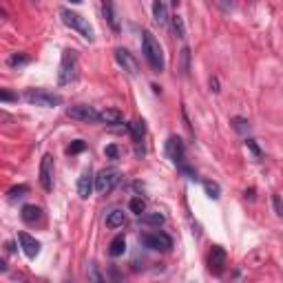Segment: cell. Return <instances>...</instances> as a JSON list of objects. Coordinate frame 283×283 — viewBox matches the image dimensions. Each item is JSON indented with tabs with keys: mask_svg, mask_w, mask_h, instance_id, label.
<instances>
[{
	"mask_svg": "<svg viewBox=\"0 0 283 283\" xmlns=\"http://www.w3.org/2000/svg\"><path fill=\"white\" fill-rule=\"evenodd\" d=\"M142 53H144L146 62L150 65V69L157 71V73L164 71V65H166V62H164V51L150 31H144V34H142Z\"/></svg>",
	"mask_w": 283,
	"mask_h": 283,
	"instance_id": "obj_1",
	"label": "cell"
},
{
	"mask_svg": "<svg viewBox=\"0 0 283 283\" xmlns=\"http://www.w3.org/2000/svg\"><path fill=\"white\" fill-rule=\"evenodd\" d=\"M22 100L29 102L31 106H42V108H53V106H60L62 98L51 91H44V89H27L22 93Z\"/></svg>",
	"mask_w": 283,
	"mask_h": 283,
	"instance_id": "obj_2",
	"label": "cell"
},
{
	"mask_svg": "<svg viewBox=\"0 0 283 283\" xmlns=\"http://www.w3.org/2000/svg\"><path fill=\"white\" fill-rule=\"evenodd\" d=\"M60 16H62V22H65L67 27H71L73 31H77V34H80L82 38H86L89 42H93V38H95L93 27L89 25V20H86L84 16H80V13L71 11V9H62Z\"/></svg>",
	"mask_w": 283,
	"mask_h": 283,
	"instance_id": "obj_3",
	"label": "cell"
},
{
	"mask_svg": "<svg viewBox=\"0 0 283 283\" xmlns=\"http://www.w3.org/2000/svg\"><path fill=\"white\" fill-rule=\"evenodd\" d=\"M77 77V58H75V51L67 49L62 53V60H60V73H58V84H71L73 80Z\"/></svg>",
	"mask_w": 283,
	"mask_h": 283,
	"instance_id": "obj_4",
	"label": "cell"
},
{
	"mask_svg": "<svg viewBox=\"0 0 283 283\" xmlns=\"http://www.w3.org/2000/svg\"><path fill=\"white\" fill-rule=\"evenodd\" d=\"M140 241L148 250H162V252H168V250L173 248V239L166 235V232H144V235L140 237Z\"/></svg>",
	"mask_w": 283,
	"mask_h": 283,
	"instance_id": "obj_5",
	"label": "cell"
},
{
	"mask_svg": "<svg viewBox=\"0 0 283 283\" xmlns=\"http://www.w3.org/2000/svg\"><path fill=\"white\" fill-rule=\"evenodd\" d=\"M117 181H120V171H115V168H104V171H100L98 175H95V190L106 195L115 188Z\"/></svg>",
	"mask_w": 283,
	"mask_h": 283,
	"instance_id": "obj_6",
	"label": "cell"
},
{
	"mask_svg": "<svg viewBox=\"0 0 283 283\" xmlns=\"http://www.w3.org/2000/svg\"><path fill=\"white\" fill-rule=\"evenodd\" d=\"M67 115H69L71 120L86 122V124L100 122V111H95L93 106H86V104H75V106H69V108H67Z\"/></svg>",
	"mask_w": 283,
	"mask_h": 283,
	"instance_id": "obj_7",
	"label": "cell"
},
{
	"mask_svg": "<svg viewBox=\"0 0 283 283\" xmlns=\"http://www.w3.org/2000/svg\"><path fill=\"white\" fill-rule=\"evenodd\" d=\"M166 155L168 159H171L173 164H177V166H181L186 159V146H184V140L177 138V135H171L166 142Z\"/></svg>",
	"mask_w": 283,
	"mask_h": 283,
	"instance_id": "obj_8",
	"label": "cell"
},
{
	"mask_svg": "<svg viewBox=\"0 0 283 283\" xmlns=\"http://www.w3.org/2000/svg\"><path fill=\"white\" fill-rule=\"evenodd\" d=\"M223 268H226V250L221 246H212L208 252V270L212 275H221Z\"/></svg>",
	"mask_w": 283,
	"mask_h": 283,
	"instance_id": "obj_9",
	"label": "cell"
},
{
	"mask_svg": "<svg viewBox=\"0 0 283 283\" xmlns=\"http://www.w3.org/2000/svg\"><path fill=\"white\" fill-rule=\"evenodd\" d=\"M40 186L42 190H51L53 188V157L51 155H44L42 162H40Z\"/></svg>",
	"mask_w": 283,
	"mask_h": 283,
	"instance_id": "obj_10",
	"label": "cell"
},
{
	"mask_svg": "<svg viewBox=\"0 0 283 283\" xmlns=\"http://www.w3.org/2000/svg\"><path fill=\"white\" fill-rule=\"evenodd\" d=\"M115 60H117V65L122 67L126 73H129L131 77H135L140 73V67H138V60H135L133 56H131L126 49H115Z\"/></svg>",
	"mask_w": 283,
	"mask_h": 283,
	"instance_id": "obj_11",
	"label": "cell"
},
{
	"mask_svg": "<svg viewBox=\"0 0 283 283\" xmlns=\"http://www.w3.org/2000/svg\"><path fill=\"white\" fill-rule=\"evenodd\" d=\"M93 188H95V177L91 173V168H86L80 175V179H77V195H80V199H89Z\"/></svg>",
	"mask_w": 283,
	"mask_h": 283,
	"instance_id": "obj_12",
	"label": "cell"
},
{
	"mask_svg": "<svg viewBox=\"0 0 283 283\" xmlns=\"http://www.w3.org/2000/svg\"><path fill=\"white\" fill-rule=\"evenodd\" d=\"M18 241H20L22 252H25L29 259H35L40 254V241H35V237L27 235V232H20V235H18Z\"/></svg>",
	"mask_w": 283,
	"mask_h": 283,
	"instance_id": "obj_13",
	"label": "cell"
},
{
	"mask_svg": "<svg viewBox=\"0 0 283 283\" xmlns=\"http://www.w3.org/2000/svg\"><path fill=\"white\" fill-rule=\"evenodd\" d=\"M153 18H155V22H157L159 27L168 25V7H166V2L155 0V2H153Z\"/></svg>",
	"mask_w": 283,
	"mask_h": 283,
	"instance_id": "obj_14",
	"label": "cell"
},
{
	"mask_svg": "<svg viewBox=\"0 0 283 283\" xmlns=\"http://www.w3.org/2000/svg\"><path fill=\"white\" fill-rule=\"evenodd\" d=\"M100 122H104V124H122L124 115L120 111H115V108H104V111H100Z\"/></svg>",
	"mask_w": 283,
	"mask_h": 283,
	"instance_id": "obj_15",
	"label": "cell"
},
{
	"mask_svg": "<svg viewBox=\"0 0 283 283\" xmlns=\"http://www.w3.org/2000/svg\"><path fill=\"white\" fill-rule=\"evenodd\" d=\"M102 13H104V18H106V22L111 25V29H113V31H120V20H117L115 7H113L111 2H104V4H102Z\"/></svg>",
	"mask_w": 283,
	"mask_h": 283,
	"instance_id": "obj_16",
	"label": "cell"
},
{
	"mask_svg": "<svg viewBox=\"0 0 283 283\" xmlns=\"http://www.w3.org/2000/svg\"><path fill=\"white\" fill-rule=\"evenodd\" d=\"M40 208L38 206H34V204H27V206H22V212H20V217H22V221H27V223H35L40 219Z\"/></svg>",
	"mask_w": 283,
	"mask_h": 283,
	"instance_id": "obj_17",
	"label": "cell"
},
{
	"mask_svg": "<svg viewBox=\"0 0 283 283\" xmlns=\"http://www.w3.org/2000/svg\"><path fill=\"white\" fill-rule=\"evenodd\" d=\"M124 221H126V214L120 208H115V211H111L106 214V228H120V226H124Z\"/></svg>",
	"mask_w": 283,
	"mask_h": 283,
	"instance_id": "obj_18",
	"label": "cell"
},
{
	"mask_svg": "<svg viewBox=\"0 0 283 283\" xmlns=\"http://www.w3.org/2000/svg\"><path fill=\"white\" fill-rule=\"evenodd\" d=\"M124 250H126L124 235H117L115 239L111 241V246H108V254H111V257H122V254H124Z\"/></svg>",
	"mask_w": 283,
	"mask_h": 283,
	"instance_id": "obj_19",
	"label": "cell"
},
{
	"mask_svg": "<svg viewBox=\"0 0 283 283\" xmlns=\"http://www.w3.org/2000/svg\"><path fill=\"white\" fill-rule=\"evenodd\" d=\"M86 277H89V283H106V279H104L102 272H100L98 263H89V268H86Z\"/></svg>",
	"mask_w": 283,
	"mask_h": 283,
	"instance_id": "obj_20",
	"label": "cell"
},
{
	"mask_svg": "<svg viewBox=\"0 0 283 283\" xmlns=\"http://www.w3.org/2000/svg\"><path fill=\"white\" fill-rule=\"evenodd\" d=\"M173 22V31H175L177 38H186V25H184V18L179 16V13H175V16L171 18Z\"/></svg>",
	"mask_w": 283,
	"mask_h": 283,
	"instance_id": "obj_21",
	"label": "cell"
},
{
	"mask_svg": "<svg viewBox=\"0 0 283 283\" xmlns=\"http://www.w3.org/2000/svg\"><path fill=\"white\" fill-rule=\"evenodd\" d=\"M142 221L148 223V226H159V223H164V214L162 212H144L142 214Z\"/></svg>",
	"mask_w": 283,
	"mask_h": 283,
	"instance_id": "obj_22",
	"label": "cell"
},
{
	"mask_svg": "<svg viewBox=\"0 0 283 283\" xmlns=\"http://www.w3.org/2000/svg\"><path fill=\"white\" fill-rule=\"evenodd\" d=\"M129 126H131V131H133V140L142 142V138H144V133H146L144 120H138V122H133V124H129Z\"/></svg>",
	"mask_w": 283,
	"mask_h": 283,
	"instance_id": "obj_23",
	"label": "cell"
},
{
	"mask_svg": "<svg viewBox=\"0 0 283 283\" xmlns=\"http://www.w3.org/2000/svg\"><path fill=\"white\" fill-rule=\"evenodd\" d=\"M129 208H131V212L140 214V217L146 212V204H144V199H140V197H133V199H131Z\"/></svg>",
	"mask_w": 283,
	"mask_h": 283,
	"instance_id": "obj_24",
	"label": "cell"
},
{
	"mask_svg": "<svg viewBox=\"0 0 283 283\" xmlns=\"http://www.w3.org/2000/svg\"><path fill=\"white\" fill-rule=\"evenodd\" d=\"M190 71V49L184 47L181 49V75H188Z\"/></svg>",
	"mask_w": 283,
	"mask_h": 283,
	"instance_id": "obj_25",
	"label": "cell"
},
{
	"mask_svg": "<svg viewBox=\"0 0 283 283\" xmlns=\"http://www.w3.org/2000/svg\"><path fill=\"white\" fill-rule=\"evenodd\" d=\"M29 62V56H25V53H16V56H11L7 60V65L9 67H22V65H27Z\"/></svg>",
	"mask_w": 283,
	"mask_h": 283,
	"instance_id": "obj_26",
	"label": "cell"
},
{
	"mask_svg": "<svg viewBox=\"0 0 283 283\" xmlns=\"http://www.w3.org/2000/svg\"><path fill=\"white\" fill-rule=\"evenodd\" d=\"M232 126H235V131H239V133H246V131L250 129L248 120H244V117H232Z\"/></svg>",
	"mask_w": 283,
	"mask_h": 283,
	"instance_id": "obj_27",
	"label": "cell"
},
{
	"mask_svg": "<svg viewBox=\"0 0 283 283\" xmlns=\"http://www.w3.org/2000/svg\"><path fill=\"white\" fill-rule=\"evenodd\" d=\"M204 188H206L208 197H212V199L219 197V184H214V181H204Z\"/></svg>",
	"mask_w": 283,
	"mask_h": 283,
	"instance_id": "obj_28",
	"label": "cell"
},
{
	"mask_svg": "<svg viewBox=\"0 0 283 283\" xmlns=\"http://www.w3.org/2000/svg\"><path fill=\"white\" fill-rule=\"evenodd\" d=\"M84 148H86V142L75 140V142H73V144L69 146V148H67V153H69V155H77V153H82Z\"/></svg>",
	"mask_w": 283,
	"mask_h": 283,
	"instance_id": "obj_29",
	"label": "cell"
},
{
	"mask_svg": "<svg viewBox=\"0 0 283 283\" xmlns=\"http://www.w3.org/2000/svg\"><path fill=\"white\" fill-rule=\"evenodd\" d=\"M25 193H29V188H27V186L22 184V186H13V188L9 190L7 195H9V199H16V197H22Z\"/></svg>",
	"mask_w": 283,
	"mask_h": 283,
	"instance_id": "obj_30",
	"label": "cell"
},
{
	"mask_svg": "<svg viewBox=\"0 0 283 283\" xmlns=\"http://www.w3.org/2000/svg\"><path fill=\"white\" fill-rule=\"evenodd\" d=\"M104 155H106L108 159H117L120 157V148H117L115 144H108L106 148H104Z\"/></svg>",
	"mask_w": 283,
	"mask_h": 283,
	"instance_id": "obj_31",
	"label": "cell"
},
{
	"mask_svg": "<svg viewBox=\"0 0 283 283\" xmlns=\"http://www.w3.org/2000/svg\"><path fill=\"white\" fill-rule=\"evenodd\" d=\"M246 146H248V148L252 150V155H254V157H257V159H261V148H259V146H257V142H254V140H246Z\"/></svg>",
	"mask_w": 283,
	"mask_h": 283,
	"instance_id": "obj_32",
	"label": "cell"
},
{
	"mask_svg": "<svg viewBox=\"0 0 283 283\" xmlns=\"http://www.w3.org/2000/svg\"><path fill=\"white\" fill-rule=\"evenodd\" d=\"M272 204H275V212L279 214V217H283V204H281L279 195H275V197H272Z\"/></svg>",
	"mask_w": 283,
	"mask_h": 283,
	"instance_id": "obj_33",
	"label": "cell"
},
{
	"mask_svg": "<svg viewBox=\"0 0 283 283\" xmlns=\"http://www.w3.org/2000/svg\"><path fill=\"white\" fill-rule=\"evenodd\" d=\"M2 102H9V100H18V95H13V93H9V91H2Z\"/></svg>",
	"mask_w": 283,
	"mask_h": 283,
	"instance_id": "obj_34",
	"label": "cell"
},
{
	"mask_svg": "<svg viewBox=\"0 0 283 283\" xmlns=\"http://www.w3.org/2000/svg\"><path fill=\"white\" fill-rule=\"evenodd\" d=\"M211 89L214 91V93H219V82H217V77H211Z\"/></svg>",
	"mask_w": 283,
	"mask_h": 283,
	"instance_id": "obj_35",
	"label": "cell"
}]
</instances>
